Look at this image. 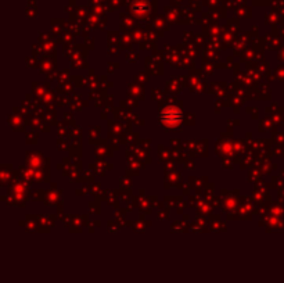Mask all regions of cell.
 Wrapping results in <instances>:
<instances>
[{
  "mask_svg": "<svg viewBox=\"0 0 284 283\" xmlns=\"http://www.w3.org/2000/svg\"><path fill=\"white\" fill-rule=\"evenodd\" d=\"M164 114H165V116L162 117L164 122L178 124L179 121H180L182 116H180V112L178 111V108H166Z\"/></svg>",
  "mask_w": 284,
  "mask_h": 283,
  "instance_id": "obj_1",
  "label": "cell"
}]
</instances>
